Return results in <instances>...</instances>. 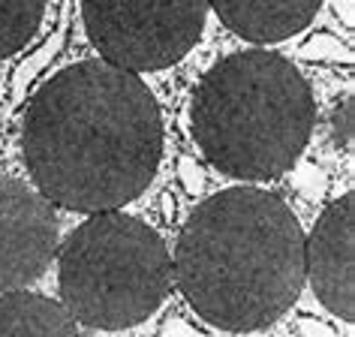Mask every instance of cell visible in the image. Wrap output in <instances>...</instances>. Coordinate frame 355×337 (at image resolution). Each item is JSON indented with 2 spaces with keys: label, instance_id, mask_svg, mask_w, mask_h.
Here are the masks:
<instances>
[{
  "label": "cell",
  "instance_id": "cell-1",
  "mask_svg": "<svg viewBox=\"0 0 355 337\" xmlns=\"http://www.w3.org/2000/svg\"><path fill=\"white\" fill-rule=\"evenodd\" d=\"M37 193L51 205L105 214L148 190L163 157V121L136 73L78 60L37 91L21 130Z\"/></svg>",
  "mask_w": 355,
  "mask_h": 337
},
{
  "label": "cell",
  "instance_id": "cell-2",
  "mask_svg": "<svg viewBox=\"0 0 355 337\" xmlns=\"http://www.w3.org/2000/svg\"><path fill=\"white\" fill-rule=\"evenodd\" d=\"M175 280L187 304L223 331H256L304 286V232L274 193L232 187L205 199L181 229Z\"/></svg>",
  "mask_w": 355,
  "mask_h": 337
},
{
  "label": "cell",
  "instance_id": "cell-3",
  "mask_svg": "<svg viewBox=\"0 0 355 337\" xmlns=\"http://www.w3.org/2000/svg\"><path fill=\"white\" fill-rule=\"evenodd\" d=\"M190 123L211 166L241 181H268L304 154L316 100L292 60L274 51H238L199 82Z\"/></svg>",
  "mask_w": 355,
  "mask_h": 337
},
{
  "label": "cell",
  "instance_id": "cell-4",
  "mask_svg": "<svg viewBox=\"0 0 355 337\" xmlns=\"http://www.w3.org/2000/svg\"><path fill=\"white\" fill-rule=\"evenodd\" d=\"M168 289L172 259L166 241L121 211L85 220L60 250L64 307L87 328L121 331L145 322Z\"/></svg>",
  "mask_w": 355,
  "mask_h": 337
},
{
  "label": "cell",
  "instance_id": "cell-5",
  "mask_svg": "<svg viewBox=\"0 0 355 337\" xmlns=\"http://www.w3.org/2000/svg\"><path fill=\"white\" fill-rule=\"evenodd\" d=\"M205 15L208 0H82L87 40L127 73L178 64L202 37Z\"/></svg>",
  "mask_w": 355,
  "mask_h": 337
},
{
  "label": "cell",
  "instance_id": "cell-6",
  "mask_svg": "<svg viewBox=\"0 0 355 337\" xmlns=\"http://www.w3.org/2000/svg\"><path fill=\"white\" fill-rule=\"evenodd\" d=\"M58 241L55 205L24 181H0V292L40 280L55 259Z\"/></svg>",
  "mask_w": 355,
  "mask_h": 337
},
{
  "label": "cell",
  "instance_id": "cell-7",
  "mask_svg": "<svg viewBox=\"0 0 355 337\" xmlns=\"http://www.w3.org/2000/svg\"><path fill=\"white\" fill-rule=\"evenodd\" d=\"M355 196L331 202L304 238V280L328 313L352 322L355 319Z\"/></svg>",
  "mask_w": 355,
  "mask_h": 337
},
{
  "label": "cell",
  "instance_id": "cell-8",
  "mask_svg": "<svg viewBox=\"0 0 355 337\" xmlns=\"http://www.w3.org/2000/svg\"><path fill=\"white\" fill-rule=\"evenodd\" d=\"M220 21L250 42H280L313 21L322 0H208Z\"/></svg>",
  "mask_w": 355,
  "mask_h": 337
},
{
  "label": "cell",
  "instance_id": "cell-9",
  "mask_svg": "<svg viewBox=\"0 0 355 337\" xmlns=\"http://www.w3.org/2000/svg\"><path fill=\"white\" fill-rule=\"evenodd\" d=\"M0 337H78V328L60 301L10 292L0 298Z\"/></svg>",
  "mask_w": 355,
  "mask_h": 337
},
{
  "label": "cell",
  "instance_id": "cell-10",
  "mask_svg": "<svg viewBox=\"0 0 355 337\" xmlns=\"http://www.w3.org/2000/svg\"><path fill=\"white\" fill-rule=\"evenodd\" d=\"M46 15V0H0V60L21 51Z\"/></svg>",
  "mask_w": 355,
  "mask_h": 337
}]
</instances>
